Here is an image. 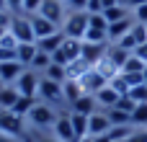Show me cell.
Listing matches in <instances>:
<instances>
[{
  "instance_id": "44dd1931",
  "label": "cell",
  "mask_w": 147,
  "mask_h": 142,
  "mask_svg": "<svg viewBox=\"0 0 147 142\" xmlns=\"http://www.w3.org/2000/svg\"><path fill=\"white\" fill-rule=\"evenodd\" d=\"M134 26V18H124V21H116V23H109V41H119L129 28Z\"/></svg>"
},
{
  "instance_id": "11a10c76",
  "label": "cell",
  "mask_w": 147,
  "mask_h": 142,
  "mask_svg": "<svg viewBox=\"0 0 147 142\" xmlns=\"http://www.w3.org/2000/svg\"><path fill=\"white\" fill-rule=\"evenodd\" d=\"M80 142H90V137H83V140H80Z\"/></svg>"
},
{
  "instance_id": "484cf974",
  "label": "cell",
  "mask_w": 147,
  "mask_h": 142,
  "mask_svg": "<svg viewBox=\"0 0 147 142\" xmlns=\"http://www.w3.org/2000/svg\"><path fill=\"white\" fill-rule=\"evenodd\" d=\"M70 122H72V129H75L78 140L88 137V116H85V114H75V111H70Z\"/></svg>"
},
{
  "instance_id": "f907efd6",
  "label": "cell",
  "mask_w": 147,
  "mask_h": 142,
  "mask_svg": "<svg viewBox=\"0 0 147 142\" xmlns=\"http://www.w3.org/2000/svg\"><path fill=\"white\" fill-rule=\"evenodd\" d=\"M101 3H103V10H106V8H114V5H119V0H101Z\"/></svg>"
},
{
  "instance_id": "603a6c76",
  "label": "cell",
  "mask_w": 147,
  "mask_h": 142,
  "mask_svg": "<svg viewBox=\"0 0 147 142\" xmlns=\"http://www.w3.org/2000/svg\"><path fill=\"white\" fill-rule=\"evenodd\" d=\"M36 52H39V47H36V44H18V49H16L18 62H21L23 67H31V62H34Z\"/></svg>"
},
{
  "instance_id": "4316f807",
  "label": "cell",
  "mask_w": 147,
  "mask_h": 142,
  "mask_svg": "<svg viewBox=\"0 0 147 142\" xmlns=\"http://www.w3.org/2000/svg\"><path fill=\"white\" fill-rule=\"evenodd\" d=\"M65 70H67V78H72V80H80V78H83V75H85L88 70H90V65H88V62H85V60L80 57V60L70 62V65H67Z\"/></svg>"
},
{
  "instance_id": "ee69618b",
  "label": "cell",
  "mask_w": 147,
  "mask_h": 142,
  "mask_svg": "<svg viewBox=\"0 0 147 142\" xmlns=\"http://www.w3.org/2000/svg\"><path fill=\"white\" fill-rule=\"evenodd\" d=\"M10 21H13V13H10V10H3V13H0V28L8 31V28H10Z\"/></svg>"
},
{
  "instance_id": "2e32d148",
  "label": "cell",
  "mask_w": 147,
  "mask_h": 142,
  "mask_svg": "<svg viewBox=\"0 0 147 142\" xmlns=\"http://www.w3.org/2000/svg\"><path fill=\"white\" fill-rule=\"evenodd\" d=\"M62 96H65V101L72 106L78 98H83V96H85V91H83L80 80H72V78H67V80L62 83Z\"/></svg>"
},
{
  "instance_id": "30bf717a",
  "label": "cell",
  "mask_w": 147,
  "mask_h": 142,
  "mask_svg": "<svg viewBox=\"0 0 147 142\" xmlns=\"http://www.w3.org/2000/svg\"><path fill=\"white\" fill-rule=\"evenodd\" d=\"M31 18V28H34V36H36V41L39 39H47V36H52V34H57V31H62V26H57V23H52L49 18H44V16H28Z\"/></svg>"
},
{
  "instance_id": "4fadbf2b",
  "label": "cell",
  "mask_w": 147,
  "mask_h": 142,
  "mask_svg": "<svg viewBox=\"0 0 147 142\" xmlns=\"http://www.w3.org/2000/svg\"><path fill=\"white\" fill-rule=\"evenodd\" d=\"M111 122L106 116V111H96L88 116V137H98V135H109Z\"/></svg>"
},
{
  "instance_id": "5bb4252c",
  "label": "cell",
  "mask_w": 147,
  "mask_h": 142,
  "mask_svg": "<svg viewBox=\"0 0 147 142\" xmlns=\"http://www.w3.org/2000/svg\"><path fill=\"white\" fill-rule=\"evenodd\" d=\"M111 44V41H109ZM109 44H88V41H83V60L93 67V65H98L103 57H106V49H109Z\"/></svg>"
},
{
  "instance_id": "7c38bea8",
  "label": "cell",
  "mask_w": 147,
  "mask_h": 142,
  "mask_svg": "<svg viewBox=\"0 0 147 142\" xmlns=\"http://www.w3.org/2000/svg\"><path fill=\"white\" fill-rule=\"evenodd\" d=\"M80 85H83V91H85V93L96 96L101 88H106V85H109V80H106V78H103V75H101L96 67H90V70H88V72L80 78Z\"/></svg>"
},
{
  "instance_id": "9f6ffc18",
  "label": "cell",
  "mask_w": 147,
  "mask_h": 142,
  "mask_svg": "<svg viewBox=\"0 0 147 142\" xmlns=\"http://www.w3.org/2000/svg\"><path fill=\"white\" fill-rule=\"evenodd\" d=\"M145 85H147V67H145Z\"/></svg>"
},
{
  "instance_id": "d6a6232c",
  "label": "cell",
  "mask_w": 147,
  "mask_h": 142,
  "mask_svg": "<svg viewBox=\"0 0 147 142\" xmlns=\"http://www.w3.org/2000/svg\"><path fill=\"white\" fill-rule=\"evenodd\" d=\"M145 67H147V65L140 60V57H137V54H134V52H132V54H129V60L124 62L121 72H145Z\"/></svg>"
},
{
  "instance_id": "8fae6325",
  "label": "cell",
  "mask_w": 147,
  "mask_h": 142,
  "mask_svg": "<svg viewBox=\"0 0 147 142\" xmlns=\"http://www.w3.org/2000/svg\"><path fill=\"white\" fill-rule=\"evenodd\" d=\"M52 129H54V140H59V142H80V140H78V135H75V129H72L70 114L57 116V122H54Z\"/></svg>"
},
{
  "instance_id": "681fc988",
  "label": "cell",
  "mask_w": 147,
  "mask_h": 142,
  "mask_svg": "<svg viewBox=\"0 0 147 142\" xmlns=\"http://www.w3.org/2000/svg\"><path fill=\"white\" fill-rule=\"evenodd\" d=\"M90 142H111L109 135H98V137H90Z\"/></svg>"
},
{
  "instance_id": "6f0895ef",
  "label": "cell",
  "mask_w": 147,
  "mask_h": 142,
  "mask_svg": "<svg viewBox=\"0 0 147 142\" xmlns=\"http://www.w3.org/2000/svg\"><path fill=\"white\" fill-rule=\"evenodd\" d=\"M3 34H5V28H0V36H3Z\"/></svg>"
},
{
  "instance_id": "db71d44e",
  "label": "cell",
  "mask_w": 147,
  "mask_h": 142,
  "mask_svg": "<svg viewBox=\"0 0 147 142\" xmlns=\"http://www.w3.org/2000/svg\"><path fill=\"white\" fill-rule=\"evenodd\" d=\"M36 142H59V140H52V137H41V140H36Z\"/></svg>"
},
{
  "instance_id": "8992f818",
  "label": "cell",
  "mask_w": 147,
  "mask_h": 142,
  "mask_svg": "<svg viewBox=\"0 0 147 142\" xmlns=\"http://www.w3.org/2000/svg\"><path fill=\"white\" fill-rule=\"evenodd\" d=\"M34 127H54V122H57V114H54V109L49 106V103H39L36 101V106L31 109V114L26 116Z\"/></svg>"
},
{
  "instance_id": "e0dca14e",
  "label": "cell",
  "mask_w": 147,
  "mask_h": 142,
  "mask_svg": "<svg viewBox=\"0 0 147 142\" xmlns=\"http://www.w3.org/2000/svg\"><path fill=\"white\" fill-rule=\"evenodd\" d=\"M121 96L111 88V85H106V88H101L98 93H96V101H98V109H103V111H109V109H114L116 106V101H119Z\"/></svg>"
},
{
  "instance_id": "7dc6e473",
  "label": "cell",
  "mask_w": 147,
  "mask_h": 142,
  "mask_svg": "<svg viewBox=\"0 0 147 142\" xmlns=\"http://www.w3.org/2000/svg\"><path fill=\"white\" fill-rule=\"evenodd\" d=\"M134 54H137V57H140V60H142V62L147 65V41L142 44V47H140V49H137V52H134Z\"/></svg>"
},
{
  "instance_id": "f5cc1de1",
  "label": "cell",
  "mask_w": 147,
  "mask_h": 142,
  "mask_svg": "<svg viewBox=\"0 0 147 142\" xmlns=\"http://www.w3.org/2000/svg\"><path fill=\"white\" fill-rule=\"evenodd\" d=\"M3 10H8V0H0V13Z\"/></svg>"
},
{
  "instance_id": "ffe728a7",
  "label": "cell",
  "mask_w": 147,
  "mask_h": 142,
  "mask_svg": "<svg viewBox=\"0 0 147 142\" xmlns=\"http://www.w3.org/2000/svg\"><path fill=\"white\" fill-rule=\"evenodd\" d=\"M18 98H21V93L16 91V85H3L0 88V111H10Z\"/></svg>"
},
{
  "instance_id": "d4e9b609",
  "label": "cell",
  "mask_w": 147,
  "mask_h": 142,
  "mask_svg": "<svg viewBox=\"0 0 147 142\" xmlns=\"http://www.w3.org/2000/svg\"><path fill=\"white\" fill-rule=\"evenodd\" d=\"M106 116H109L111 127H127V124H132V114H127V111H121V109H109ZM132 127H134V124H132Z\"/></svg>"
},
{
  "instance_id": "f546056e",
  "label": "cell",
  "mask_w": 147,
  "mask_h": 142,
  "mask_svg": "<svg viewBox=\"0 0 147 142\" xmlns=\"http://www.w3.org/2000/svg\"><path fill=\"white\" fill-rule=\"evenodd\" d=\"M132 124L137 129H147V103H137V109L132 111Z\"/></svg>"
},
{
  "instance_id": "cb8c5ba5",
  "label": "cell",
  "mask_w": 147,
  "mask_h": 142,
  "mask_svg": "<svg viewBox=\"0 0 147 142\" xmlns=\"http://www.w3.org/2000/svg\"><path fill=\"white\" fill-rule=\"evenodd\" d=\"M103 18H106V23L124 21V18H129V8L119 3V5H114V8H106V10H103Z\"/></svg>"
},
{
  "instance_id": "9a60e30c",
  "label": "cell",
  "mask_w": 147,
  "mask_h": 142,
  "mask_svg": "<svg viewBox=\"0 0 147 142\" xmlns=\"http://www.w3.org/2000/svg\"><path fill=\"white\" fill-rule=\"evenodd\" d=\"M26 67L16 60V62H0V83L3 85H13L18 78H21V72H23Z\"/></svg>"
},
{
  "instance_id": "1f68e13d",
  "label": "cell",
  "mask_w": 147,
  "mask_h": 142,
  "mask_svg": "<svg viewBox=\"0 0 147 142\" xmlns=\"http://www.w3.org/2000/svg\"><path fill=\"white\" fill-rule=\"evenodd\" d=\"M83 41H88V44H109V34L101 31V28H88Z\"/></svg>"
},
{
  "instance_id": "f35d334b",
  "label": "cell",
  "mask_w": 147,
  "mask_h": 142,
  "mask_svg": "<svg viewBox=\"0 0 147 142\" xmlns=\"http://www.w3.org/2000/svg\"><path fill=\"white\" fill-rule=\"evenodd\" d=\"M0 49H18V39H16L10 31H5V34L0 36Z\"/></svg>"
},
{
  "instance_id": "f1b7e54d",
  "label": "cell",
  "mask_w": 147,
  "mask_h": 142,
  "mask_svg": "<svg viewBox=\"0 0 147 142\" xmlns=\"http://www.w3.org/2000/svg\"><path fill=\"white\" fill-rule=\"evenodd\" d=\"M44 78H49V80H54V83H65V80H67V70H65L62 65L52 62V65L44 70Z\"/></svg>"
},
{
  "instance_id": "f6af8a7d",
  "label": "cell",
  "mask_w": 147,
  "mask_h": 142,
  "mask_svg": "<svg viewBox=\"0 0 147 142\" xmlns=\"http://www.w3.org/2000/svg\"><path fill=\"white\" fill-rule=\"evenodd\" d=\"M88 13H103V3L101 0H88Z\"/></svg>"
},
{
  "instance_id": "6da1fadb",
  "label": "cell",
  "mask_w": 147,
  "mask_h": 142,
  "mask_svg": "<svg viewBox=\"0 0 147 142\" xmlns=\"http://www.w3.org/2000/svg\"><path fill=\"white\" fill-rule=\"evenodd\" d=\"M88 18H90L88 10H72V13H67V18H65V23H62L65 36L83 41V36H85V31H88Z\"/></svg>"
},
{
  "instance_id": "7402d4cb",
  "label": "cell",
  "mask_w": 147,
  "mask_h": 142,
  "mask_svg": "<svg viewBox=\"0 0 147 142\" xmlns=\"http://www.w3.org/2000/svg\"><path fill=\"white\" fill-rule=\"evenodd\" d=\"M129 54H132V52H127L124 47H119V44H114V41H111V44H109V49H106V57H109L119 70L124 67V62L129 60Z\"/></svg>"
},
{
  "instance_id": "7a4b0ae2",
  "label": "cell",
  "mask_w": 147,
  "mask_h": 142,
  "mask_svg": "<svg viewBox=\"0 0 147 142\" xmlns=\"http://www.w3.org/2000/svg\"><path fill=\"white\" fill-rule=\"evenodd\" d=\"M80 54H83V41H80V39H70V36H65L62 47L52 54V62H57V65L67 67L70 62L80 60Z\"/></svg>"
},
{
  "instance_id": "4dcf8cb0",
  "label": "cell",
  "mask_w": 147,
  "mask_h": 142,
  "mask_svg": "<svg viewBox=\"0 0 147 142\" xmlns=\"http://www.w3.org/2000/svg\"><path fill=\"white\" fill-rule=\"evenodd\" d=\"M134 132H137V127H132V124H127V127H111V129H109V137H111V142H116V140H129Z\"/></svg>"
},
{
  "instance_id": "b9f144b4",
  "label": "cell",
  "mask_w": 147,
  "mask_h": 142,
  "mask_svg": "<svg viewBox=\"0 0 147 142\" xmlns=\"http://www.w3.org/2000/svg\"><path fill=\"white\" fill-rule=\"evenodd\" d=\"M132 18H134L137 23H147V3H145V5L132 8Z\"/></svg>"
},
{
  "instance_id": "d590c367",
  "label": "cell",
  "mask_w": 147,
  "mask_h": 142,
  "mask_svg": "<svg viewBox=\"0 0 147 142\" xmlns=\"http://www.w3.org/2000/svg\"><path fill=\"white\" fill-rule=\"evenodd\" d=\"M121 78L127 80L129 91H132V88H137V85H145V72H121Z\"/></svg>"
},
{
  "instance_id": "816d5d0a",
  "label": "cell",
  "mask_w": 147,
  "mask_h": 142,
  "mask_svg": "<svg viewBox=\"0 0 147 142\" xmlns=\"http://www.w3.org/2000/svg\"><path fill=\"white\" fill-rule=\"evenodd\" d=\"M0 142H16V137H8V135H0Z\"/></svg>"
},
{
  "instance_id": "ba28073f",
  "label": "cell",
  "mask_w": 147,
  "mask_h": 142,
  "mask_svg": "<svg viewBox=\"0 0 147 142\" xmlns=\"http://www.w3.org/2000/svg\"><path fill=\"white\" fill-rule=\"evenodd\" d=\"M39 96L44 98V103H65V96H62V83H54L49 78H41L39 83Z\"/></svg>"
},
{
  "instance_id": "91938a15",
  "label": "cell",
  "mask_w": 147,
  "mask_h": 142,
  "mask_svg": "<svg viewBox=\"0 0 147 142\" xmlns=\"http://www.w3.org/2000/svg\"><path fill=\"white\" fill-rule=\"evenodd\" d=\"M62 3H65V5H67V3H70V0H62Z\"/></svg>"
},
{
  "instance_id": "c3c4849f",
  "label": "cell",
  "mask_w": 147,
  "mask_h": 142,
  "mask_svg": "<svg viewBox=\"0 0 147 142\" xmlns=\"http://www.w3.org/2000/svg\"><path fill=\"white\" fill-rule=\"evenodd\" d=\"M147 0H127V3H124V5H127V8H137V5H145Z\"/></svg>"
},
{
  "instance_id": "836d02e7",
  "label": "cell",
  "mask_w": 147,
  "mask_h": 142,
  "mask_svg": "<svg viewBox=\"0 0 147 142\" xmlns=\"http://www.w3.org/2000/svg\"><path fill=\"white\" fill-rule=\"evenodd\" d=\"M49 65H52V54H47V52H41V49H39V52H36V57H34V62H31V70H36V72L41 70V72H44Z\"/></svg>"
},
{
  "instance_id": "74e56055",
  "label": "cell",
  "mask_w": 147,
  "mask_h": 142,
  "mask_svg": "<svg viewBox=\"0 0 147 142\" xmlns=\"http://www.w3.org/2000/svg\"><path fill=\"white\" fill-rule=\"evenodd\" d=\"M114 109H121V111H127V114H132V111L137 109V101H134V98H132V96L127 93V96H121V98L116 101V106H114Z\"/></svg>"
},
{
  "instance_id": "5b68a950",
  "label": "cell",
  "mask_w": 147,
  "mask_h": 142,
  "mask_svg": "<svg viewBox=\"0 0 147 142\" xmlns=\"http://www.w3.org/2000/svg\"><path fill=\"white\" fill-rule=\"evenodd\" d=\"M39 83H41L39 72H36V70H31V67H26V70L21 72V78H18L13 85H16V91H18L21 96L36 98V96H39Z\"/></svg>"
},
{
  "instance_id": "680465c9",
  "label": "cell",
  "mask_w": 147,
  "mask_h": 142,
  "mask_svg": "<svg viewBox=\"0 0 147 142\" xmlns=\"http://www.w3.org/2000/svg\"><path fill=\"white\" fill-rule=\"evenodd\" d=\"M116 142H129V140H116Z\"/></svg>"
},
{
  "instance_id": "94428289",
  "label": "cell",
  "mask_w": 147,
  "mask_h": 142,
  "mask_svg": "<svg viewBox=\"0 0 147 142\" xmlns=\"http://www.w3.org/2000/svg\"><path fill=\"white\" fill-rule=\"evenodd\" d=\"M119 3H121V5H124V3H127V0H119Z\"/></svg>"
},
{
  "instance_id": "60d3db41",
  "label": "cell",
  "mask_w": 147,
  "mask_h": 142,
  "mask_svg": "<svg viewBox=\"0 0 147 142\" xmlns=\"http://www.w3.org/2000/svg\"><path fill=\"white\" fill-rule=\"evenodd\" d=\"M41 8V0H23V16H36Z\"/></svg>"
},
{
  "instance_id": "52a82bcc",
  "label": "cell",
  "mask_w": 147,
  "mask_h": 142,
  "mask_svg": "<svg viewBox=\"0 0 147 142\" xmlns=\"http://www.w3.org/2000/svg\"><path fill=\"white\" fill-rule=\"evenodd\" d=\"M0 135L8 137H21L23 132V116L13 114V111H0Z\"/></svg>"
},
{
  "instance_id": "6125c7cd",
  "label": "cell",
  "mask_w": 147,
  "mask_h": 142,
  "mask_svg": "<svg viewBox=\"0 0 147 142\" xmlns=\"http://www.w3.org/2000/svg\"><path fill=\"white\" fill-rule=\"evenodd\" d=\"M145 26H147V23H145Z\"/></svg>"
},
{
  "instance_id": "277c9868",
  "label": "cell",
  "mask_w": 147,
  "mask_h": 142,
  "mask_svg": "<svg viewBox=\"0 0 147 142\" xmlns=\"http://www.w3.org/2000/svg\"><path fill=\"white\" fill-rule=\"evenodd\" d=\"M8 31L18 39V44H36V36H34V28H31V18L28 16H13Z\"/></svg>"
},
{
  "instance_id": "ac0fdd59",
  "label": "cell",
  "mask_w": 147,
  "mask_h": 142,
  "mask_svg": "<svg viewBox=\"0 0 147 142\" xmlns=\"http://www.w3.org/2000/svg\"><path fill=\"white\" fill-rule=\"evenodd\" d=\"M72 111H75V114H85V116L96 114V111H98V101H96V96L85 93L83 98H78V101L72 103Z\"/></svg>"
},
{
  "instance_id": "7bdbcfd3",
  "label": "cell",
  "mask_w": 147,
  "mask_h": 142,
  "mask_svg": "<svg viewBox=\"0 0 147 142\" xmlns=\"http://www.w3.org/2000/svg\"><path fill=\"white\" fill-rule=\"evenodd\" d=\"M8 10L13 16H21L23 13V0H8Z\"/></svg>"
},
{
  "instance_id": "e575fe53",
  "label": "cell",
  "mask_w": 147,
  "mask_h": 142,
  "mask_svg": "<svg viewBox=\"0 0 147 142\" xmlns=\"http://www.w3.org/2000/svg\"><path fill=\"white\" fill-rule=\"evenodd\" d=\"M88 28H101V31L109 34V23H106L103 13H90V18H88Z\"/></svg>"
},
{
  "instance_id": "bcb514c9",
  "label": "cell",
  "mask_w": 147,
  "mask_h": 142,
  "mask_svg": "<svg viewBox=\"0 0 147 142\" xmlns=\"http://www.w3.org/2000/svg\"><path fill=\"white\" fill-rule=\"evenodd\" d=\"M67 5H70L72 10H85V8H88V0H70Z\"/></svg>"
},
{
  "instance_id": "83f0119b",
  "label": "cell",
  "mask_w": 147,
  "mask_h": 142,
  "mask_svg": "<svg viewBox=\"0 0 147 142\" xmlns=\"http://www.w3.org/2000/svg\"><path fill=\"white\" fill-rule=\"evenodd\" d=\"M34 106H36V98H28V96H21V98H18V101H16V106H13V109H10V111H13V114H18V116H23V119H26V116H28V114H31V109H34Z\"/></svg>"
},
{
  "instance_id": "8d00e7d4",
  "label": "cell",
  "mask_w": 147,
  "mask_h": 142,
  "mask_svg": "<svg viewBox=\"0 0 147 142\" xmlns=\"http://www.w3.org/2000/svg\"><path fill=\"white\" fill-rule=\"evenodd\" d=\"M109 85H111L119 96H127V93H129V85H127V80L121 78V72H119L116 78H111V80H109Z\"/></svg>"
},
{
  "instance_id": "9c48e42d",
  "label": "cell",
  "mask_w": 147,
  "mask_h": 142,
  "mask_svg": "<svg viewBox=\"0 0 147 142\" xmlns=\"http://www.w3.org/2000/svg\"><path fill=\"white\" fill-rule=\"evenodd\" d=\"M39 16L49 18V21H52V23H57V26H62V23H65V18H67V13H65V3H62V0H41Z\"/></svg>"
},
{
  "instance_id": "ab89813d",
  "label": "cell",
  "mask_w": 147,
  "mask_h": 142,
  "mask_svg": "<svg viewBox=\"0 0 147 142\" xmlns=\"http://www.w3.org/2000/svg\"><path fill=\"white\" fill-rule=\"evenodd\" d=\"M129 96H132L137 103H147V85H137V88H132Z\"/></svg>"
},
{
  "instance_id": "3957f363",
  "label": "cell",
  "mask_w": 147,
  "mask_h": 142,
  "mask_svg": "<svg viewBox=\"0 0 147 142\" xmlns=\"http://www.w3.org/2000/svg\"><path fill=\"white\" fill-rule=\"evenodd\" d=\"M145 41H147V26H145V23H137V21H134V26H132V28H129V31H127V34L119 39V41H114V44L124 47L127 52H137V49H140Z\"/></svg>"
},
{
  "instance_id": "d6986e66",
  "label": "cell",
  "mask_w": 147,
  "mask_h": 142,
  "mask_svg": "<svg viewBox=\"0 0 147 142\" xmlns=\"http://www.w3.org/2000/svg\"><path fill=\"white\" fill-rule=\"evenodd\" d=\"M62 41H65V31H57V34H52V36H47V39H39L36 47H39L41 52H47V54H54V52L62 47Z\"/></svg>"
}]
</instances>
